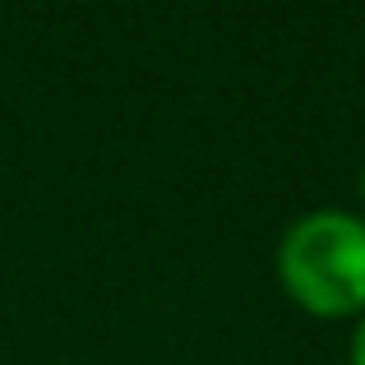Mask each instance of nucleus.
Listing matches in <instances>:
<instances>
[{
	"mask_svg": "<svg viewBox=\"0 0 365 365\" xmlns=\"http://www.w3.org/2000/svg\"><path fill=\"white\" fill-rule=\"evenodd\" d=\"M361 195H365V171H361Z\"/></svg>",
	"mask_w": 365,
	"mask_h": 365,
	"instance_id": "7ed1b4c3",
	"label": "nucleus"
},
{
	"mask_svg": "<svg viewBox=\"0 0 365 365\" xmlns=\"http://www.w3.org/2000/svg\"><path fill=\"white\" fill-rule=\"evenodd\" d=\"M351 365H365V319H361L356 338H351Z\"/></svg>",
	"mask_w": 365,
	"mask_h": 365,
	"instance_id": "f03ea898",
	"label": "nucleus"
},
{
	"mask_svg": "<svg viewBox=\"0 0 365 365\" xmlns=\"http://www.w3.org/2000/svg\"><path fill=\"white\" fill-rule=\"evenodd\" d=\"M277 273L314 314L365 310V222L338 208L305 213L282 236Z\"/></svg>",
	"mask_w": 365,
	"mask_h": 365,
	"instance_id": "f257e3e1",
	"label": "nucleus"
}]
</instances>
